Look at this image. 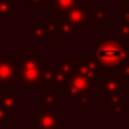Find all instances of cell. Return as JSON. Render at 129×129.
Returning a JSON list of instances; mask_svg holds the SVG:
<instances>
[{"label":"cell","instance_id":"obj_21","mask_svg":"<svg viewBox=\"0 0 129 129\" xmlns=\"http://www.w3.org/2000/svg\"><path fill=\"white\" fill-rule=\"evenodd\" d=\"M26 5H31L33 7V12L39 13L43 8V5H47V0H25Z\"/></svg>","mask_w":129,"mask_h":129},{"label":"cell","instance_id":"obj_17","mask_svg":"<svg viewBox=\"0 0 129 129\" xmlns=\"http://www.w3.org/2000/svg\"><path fill=\"white\" fill-rule=\"evenodd\" d=\"M56 79H57V67L54 64H47L44 69L41 82H39V88L41 87H56Z\"/></svg>","mask_w":129,"mask_h":129},{"label":"cell","instance_id":"obj_10","mask_svg":"<svg viewBox=\"0 0 129 129\" xmlns=\"http://www.w3.org/2000/svg\"><path fill=\"white\" fill-rule=\"evenodd\" d=\"M54 39L57 43H69L74 35H77L74 25L66 18V15H56L54 16Z\"/></svg>","mask_w":129,"mask_h":129},{"label":"cell","instance_id":"obj_4","mask_svg":"<svg viewBox=\"0 0 129 129\" xmlns=\"http://www.w3.org/2000/svg\"><path fill=\"white\" fill-rule=\"evenodd\" d=\"M0 87L3 93H18V59L8 56L0 57Z\"/></svg>","mask_w":129,"mask_h":129},{"label":"cell","instance_id":"obj_30","mask_svg":"<svg viewBox=\"0 0 129 129\" xmlns=\"http://www.w3.org/2000/svg\"><path fill=\"white\" fill-rule=\"evenodd\" d=\"M85 2L88 3V5H93V0H85Z\"/></svg>","mask_w":129,"mask_h":129},{"label":"cell","instance_id":"obj_13","mask_svg":"<svg viewBox=\"0 0 129 129\" xmlns=\"http://www.w3.org/2000/svg\"><path fill=\"white\" fill-rule=\"evenodd\" d=\"M64 15H66V18L74 25V28H75V31H77V36H83L85 35V29H87V13H85V8L77 7V8H72L70 12L64 13Z\"/></svg>","mask_w":129,"mask_h":129},{"label":"cell","instance_id":"obj_5","mask_svg":"<svg viewBox=\"0 0 129 129\" xmlns=\"http://www.w3.org/2000/svg\"><path fill=\"white\" fill-rule=\"evenodd\" d=\"M75 60V72L79 75H82L83 79H87L88 82L91 83V87H98L101 85V80H103V74L105 70H101L100 64L96 62L95 57H82L77 56L74 57Z\"/></svg>","mask_w":129,"mask_h":129},{"label":"cell","instance_id":"obj_1","mask_svg":"<svg viewBox=\"0 0 129 129\" xmlns=\"http://www.w3.org/2000/svg\"><path fill=\"white\" fill-rule=\"evenodd\" d=\"M93 54L101 70L118 72L119 67L129 60V41L116 35H101L98 43L93 44Z\"/></svg>","mask_w":129,"mask_h":129},{"label":"cell","instance_id":"obj_19","mask_svg":"<svg viewBox=\"0 0 129 129\" xmlns=\"http://www.w3.org/2000/svg\"><path fill=\"white\" fill-rule=\"evenodd\" d=\"M114 35L124 41H129V25L124 23L121 18L114 21Z\"/></svg>","mask_w":129,"mask_h":129},{"label":"cell","instance_id":"obj_8","mask_svg":"<svg viewBox=\"0 0 129 129\" xmlns=\"http://www.w3.org/2000/svg\"><path fill=\"white\" fill-rule=\"evenodd\" d=\"M64 90H66V95L70 96V100L80 98L82 95H93V87H91V83L88 82L87 79H83L82 75H79L77 72L69 79V82H67V85H66Z\"/></svg>","mask_w":129,"mask_h":129},{"label":"cell","instance_id":"obj_16","mask_svg":"<svg viewBox=\"0 0 129 129\" xmlns=\"http://www.w3.org/2000/svg\"><path fill=\"white\" fill-rule=\"evenodd\" d=\"M18 20V0H0V20Z\"/></svg>","mask_w":129,"mask_h":129},{"label":"cell","instance_id":"obj_23","mask_svg":"<svg viewBox=\"0 0 129 129\" xmlns=\"http://www.w3.org/2000/svg\"><path fill=\"white\" fill-rule=\"evenodd\" d=\"M10 123H12V118H10L8 114H7L5 111L0 108V127L3 129V126H5V124H10Z\"/></svg>","mask_w":129,"mask_h":129},{"label":"cell","instance_id":"obj_20","mask_svg":"<svg viewBox=\"0 0 129 129\" xmlns=\"http://www.w3.org/2000/svg\"><path fill=\"white\" fill-rule=\"evenodd\" d=\"M77 108L79 110H91L93 108V95H82L77 98Z\"/></svg>","mask_w":129,"mask_h":129},{"label":"cell","instance_id":"obj_11","mask_svg":"<svg viewBox=\"0 0 129 129\" xmlns=\"http://www.w3.org/2000/svg\"><path fill=\"white\" fill-rule=\"evenodd\" d=\"M26 101L25 93H0V108L8 114L10 118L18 116V105Z\"/></svg>","mask_w":129,"mask_h":129},{"label":"cell","instance_id":"obj_3","mask_svg":"<svg viewBox=\"0 0 129 129\" xmlns=\"http://www.w3.org/2000/svg\"><path fill=\"white\" fill-rule=\"evenodd\" d=\"M129 93V80L121 77L118 72H105L100 85V101L106 103L114 96H124Z\"/></svg>","mask_w":129,"mask_h":129},{"label":"cell","instance_id":"obj_25","mask_svg":"<svg viewBox=\"0 0 129 129\" xmlns=\"http://www.w3.org/2000/svg\"><path fill=\"white\" fill-rule=\"evenodd\" d=\"M121 20L129 25V5L123 7V12H121Z\"/></svg>","mask_w":129,"mask_h":129},{"label":"cell","instance_id":"obj_2","mask_svg":"<svg viewBox=\"0 0 129 129\" xmlns=\"http://www.w3.org/2000/svg\"><path fill=\"white\" fill-rule=\"evenodd\" d=\"M18 83L25 88V95H31L35 87H39L44 69L49 64V59L43 56L39 49H18Z\"/></svg>","mask_w":129,"mask_h":129},{"label":"cell","instance_id":"obj_26","mask_svg":"<svg viewBox=\"0 0 129 129\" xmlns=\"http://www.w3.org/2000/svg\"><path fill=\"white\" fill-rule=\"evenodd\" d=\"M108 5H119V7H126L129 5V0H106Z\"/></svg>","mask_w":129,"mask_h":129},{"label":"cell","instance_id":"obj_29","mask_svg":"<svg viewBox=\"0 0 129 129\" xmlns=\"http://www.w3.org/2000/svg\"><path fill=\"white\" fill-rule=\"evenodd\" d=\"M3 56V43H0V57Z\"/></svg>","mask_w":129,"mask_h":129},{"label":"cell","instance_id":"obj_22","mask_svg":"<svg viewBox=\"0 0 129 129\" xmlns=\"http://www.w3.org/2000/svg\"><path fill=\"white\" fill-rule=\"evenodd\" d=\"M121 121H123V124H129V100L124 101V108H123V113H121Z\"/></svg>","mask_w":129,"mask_h":129},{"label":"cell","instance_id":"obj_14","mask_svg":"<svg viewBox=\"0 0 129 129\" xmlns=\"http://www.w3.org/2000/svg\"><path fill=\"white\" fill-rule=\"evenodd\" d=\"M70 101V96L66 93L59 95V93H49V95H41L39 96V108L44 111H51L56 110L57 103H67Z\"/></svg>","mask_w":129,"mask_h":129},{"label":"cell","instance_id":"obj_31","mask_svg":"<svg viewBox=\"0 0 129 129\" xmlns=\"http://www.w3.org/2000/svg\"><path fill=\"white\" fill-rule=\"evenodd\" d=\"M0 129H2V127H0Z\"/></svg>","mask_w":129,"mask_h":129},{"label":"cell","instance_id":"obj_18","mask_svg":"<svg viewBox=\"0 0 129 129\" xmlns=\"http://www.w3.org/2000/svg\"><path fill=\"white\" fill-rule=\"evenodd\" d=\"M123 108H124V100L123 96H114L111 98V100L106 101V114L110 118L113 116H121V113H123Z\"/></svg>","mask_w":129,"mask_h":129},{"label":"cell","instance_id":"obj_24","mask_svg":"<svg viewBox=\"0 0 129 129\" xmlns=\"http://www.w3.org/2000/svg\"><path fill=\"white\" fill-rule=\"evenodd\" d=\"M118 74H119L121 77H124V79H127V80H129V60H127L126 64H123V66L119 67Z\"/></svg>","mask_w":129,"mask_h":129},{"label":"cell","instance_id":"obj_15","mask_svg":"<svg viewBox=\"0 0 129 129\" xmlns=\"http://www.w3.org/2000/svg\"><path fill=\"white\" fill-rule=\"evenodd\" d=\"M54 66L57 67V72L66 75L67 79L75 74V60L74 57H66V56H57L54 59Z\"/></svg>","mask_w":129,"mask_h":129},{"label":"cell","instance_id":"obj_7","mask_svg":"<svg viewBox=\"0 0 129 129\" xmlns=\"http://www.w3.org/2000/svg\"><path fill=\"white\" fill-rule=\"evenodd\" d=\"M54 20L38 18L33 21L31 26L25 28V41L28 43H43L49 36L54 35Z\"/></svg>","mask_w":129,"mask_h":129},{"label":"cell","instance_id":"obj_9","mask_svg":"<svg viewBox=\"0 0 129 129\" xmlns=\"http://www.w3.org/2000/svg\"><path fill=\"white\" fill-rule=\"evenodd\" d=\"M87 28H106L108 26V5H93L85 8Z\"/></svg>","mask_w":129,"mask_h":129},{"label":"cell","instance_id":"obj_12","mask_svg":"<svg viewBox=\"0 0 129 129\" xmlns=\"http://www.w3.org/2000/svg\"><path fill=\"white\" fill-rule=\"evenodd\" d=\"M87 8L90 7L85 0H47V12L51 15H64L72 8Z\"/></svg>","mask_w":129,"mask_h":129},{"label":"cell","instance_id":"obj_27","mask_svg":"<svg viewBox=\"0 0 129 129\" xmlns=\"http://www.w3.org/2000/svg\"><path fill=\"white\" fill-rule=\"evenodd\" d=\"M41 95H49V93H56V87H41L39 88Z\"/></svg>","mask_w":129,"mask_h":129},{"label":"cell","instance_id":"obj_28","mask_svg":"<svg viewBox=\"0 0 129 129\" xmlns=\"http://www.w3.org/2000/svg\"><path fill=\"white\" fill-rule=\"evenodd\" d=\"M23 129H38V127H36V126H35L33 123H26V124H25V127H23Z\"/></svg>","mask_w":129,"mask_h":129},{"label":"cell","instance_id":"obj_6","mask_svg":"<svg viewBox=\"0 0 129 129\" xmlns=\"http://www.w3.org/2000/svg\"><path fill=\"white\" fill-rule=\"evenodd\" d=\"M64 111L60 108L44 111L41 108L33 110V124L38 129H64L62 124Z\"/></svg>","mask_w":129,"mask_h":129}]
</instances>
